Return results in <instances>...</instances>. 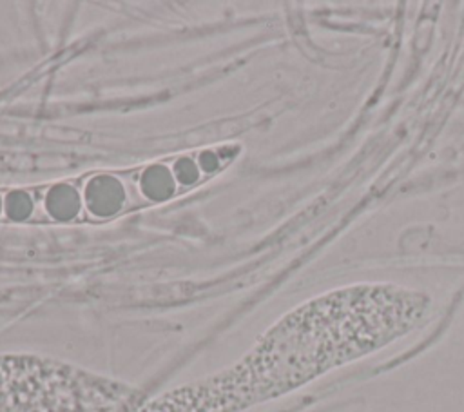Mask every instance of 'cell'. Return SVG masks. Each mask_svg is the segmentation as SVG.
Masks as SVG:
<instances>
[{
  "label": "cell",
  "mask_w": 464,
  "mask_h": 412,
  "mask_svg": "<svg viewBox=\"0 0 464 412\" xmlns=\"http://www.w3.org/2000/svg\"><path fill=\"white\" fill-rule=\"evenodd\" d=\"M428 305L423 292L399 285L327 292L281 318L234 367L167 392L144 412H238L273 400L404 336Z\"/></svg>",
  "instance_id": "6da1fadb"
}]
</instances>
